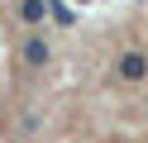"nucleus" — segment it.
I'll list each match as a JSON object with an SVG mask.
<instances>
[{"label":"nucleus","instance_id":"f257e3e1","mask_svg":"<svg viewBox=\"0 0 148 143\" xmlns=\"http://www.w3.org/2000/svg\"><path fill=\"white\" fill-rule=\"evenodd\" d=\"M115 72H119V81H143V76H148V53H138V48L119 53Z\"/></svg>","mask_w":148,"mask_h":143},{"label":"nucleus","instance_id":"7ed1b4c3","mask_svg":"<svg viewBox=\"0 0 148 143\" xmlns=\"http://www.w3.org/2000/svg\"><path fill=\"white\" fill-rule=\"evenodd\" d=\"M24 62L43 67V62H48V43H43V38H29V43H24Z\"/></svg>","mask_w":148,"mask_h":143},{"label":"nucleus","instance_id":"f03ea898","mask_svg":"<svg viewBox=\"0 0 148 143\" xmlns=\"http://www.w3.org/2000/svg\"><path fill=\"white\" fill-rule=\"evenodd\" d=\"M19 19L24 24H43V19H48V0H19Z\"/></svg>","mask_w":148,"mask_h":143}]
</instances>
